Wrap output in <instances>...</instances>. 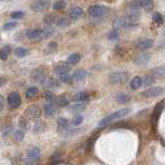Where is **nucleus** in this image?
<instances>
[{"instance_id": "1", "label": "nucleus", "mask_w": 165, "mask_h": 165, "mask_svg": "<svg viewBox=\"0 0 165 165\" xmlns=\"http://www.w3.org/2000/svg\"><path fill=\"white\" fill-rule=\"evenodd\" d=\"M129 112H130L129 108H121V109H119V111H117L115 112H112L111 115L106 116L105 118H103L100 122H99L98 127H99V128L105 127V126H107V125L112 124V122H116L117 120H119L121 118H124V117L127 116Z\"/></svg>"}, {"instance_id": "2", "label": "nucleus", "mask_w": 165, "mask_h": 165, "mask_svg": "<svg viewBox=\"0 0 165 165\" xmlns=\"http://www.w3.org/2000/svg\"><path fill=\"white\" fill-rule=\"evenodd\" d=\"M139 18H141V1H134L127 11L126 19L130 23H134Z\"/></svg>"}, {"instance_id": "3", "label": "nucleus", "mask_w": 165, "mask_h": 165, "mask_svg": "<svg viewBox=\"0 0 165 165\" xmlns=\"http://www.w3.org/2000/svg\"><path fill=\"white\" fill-rule=\"evenodd\" d=\"M129 79V73L126 71H115L109 73L108 81L114 85H123Z\"/></svg>"}, {"instance_id": "4", "label": "nucleus", "mask_w": 165, "mask_h": 165, "mask_svg": "<svg viewBox=\"0 0 165 165\" xmlns=\"http://www.w3.org/2000/svg\"><path fill=\"white\" fill-rule=\"evenodd\" d=\"M108 12V8L103 5H92L89 7L88 15L91 19H100L106 16Z\"/></svg>"}, {"instance_id": "5", "label": "nucleus", "mask_w": 165, "mask_h": 165, "mask_svg": "<svg viewBox=\"0 0 165 165\" xmlns=\"http://www.w3.org/2000/svg\"><path fill=\"white\" fill-rule=\"evenodd\" d=\"M51 5H52L51 0H33L30 7L34 11L42 12L47 11L51 7Z\"/></svg>"}, {"instance_id": "6", "label": "nucleus", "mask_w": 165, "mask_h": 165, "mask_svg": "<svg viewBox=\"0 0 165 165\" xmlns=\"http://www.w3.org/2000/svg\"><path fill=\"white\" fill-rule=\"evenodd\" d=\"M31 79L33 82L38 84H44L47 79V72L41 68H36L31 72Z\"/></svg>"}, {"instance_id": "7", "label": "nucleus", "mask_w": 165, "mask_h": 165, "mask_svg": "<svg viewBox=\"0 0 165 165\" xmlns=\"http://www.w3.org/2000/svg\"><path fill=\"white\" fill-rule=\"evenodd\" d=\"M7 103L11 108H18L22 103L21 96L18 92H11L7 96Z\"/></svg>"}, {"instance_id": "8", "label": "nucleus", "mask_w": 165, "mask_h": 165, "mask_svg": "<svg viewBox=\"0 0 165 165\" xmlns=\"http://www.w3.org/2000/svg\"><path fill=\"white\" fill-rule=\"evenodd\" d=\"M164 88L162 87H152L147 90H144V92H141V96L147 97V98H152V97H158L160 95L164 93Z\"/></svg>"}, {"instance_id": "9", "label": "nucleus", "mask_w": 165, "mask_h": 165, "mask_svg": "<svg viewBox=\"0 0 165 165\" xmlns=\"http://www.w3.org/2000/svg\"><path fill=\"white\" fill-rule=\"evenodd\" d=\"M41 115V111L37 105H31L25 109V117L29 119H38Z\"/></svg>"}, {"instance_id": "10", "label": "nucleus", "mask_w": 165, "mask_h": 165, "mask_svg": "<svg viewBox=\"0 0 165 165\" xmlns=\"http://www.w3.org/2000/svg\"><path fill=\"white\" fill-rule=\"evenodd\" d=\"M150 60H151V55L147 53V52H144V53L138 55V56L135 58V60H134V62H135L136 65L144 66V65H147V63H149Z\"/></svg>"}, {"instance_id": "11", "label": "nucleus", "mask_w": 165, "mask_h": 165, "mask_svg": "<svg viewBox=\"0 0 165 165\" xmlns=\"http://www.w3.org/2000/svg\"><path fill=\"white\" fill-rule=\"evenodd\" d=\"M163 107H164V104L162 103V102H160L156 105L154 109V112H153V116H152V122H153V124L156 126L157 123H158L159 121V118L160 116H161V112L163 111Z\"/></svg>"}, {"instance_id": "12", "label": "nucleus", "mask_w": 165, "mask_h": 165, "mask_svg": "<svg viewBox=\"0 0 165 165\" xmlns=\"http://www.w3.org/2000/svg\"><path fill=\"white\" fill-rule=\"evenodd\" d=\"M27 37L31 40H40L42 39L41 29H31L27 31Z\"/></svg>"}, {"instance_id": "13", "label": "nucleus", "mask_w": 165, "mask_h": 165, "mask_svg": "<svg viewBox=\"0 0 165 165\" xmlns=\"http://www.w3.org/2000/svg\"><path fill=\"white\" fill-rule=\"evenodd\" d=\"M69 71H70V67H69V65H67V64L61 63V64H58V65H56V66H54V72L56 74H58V76L69 73Z\"/></svg>"}, {"instance_id": "14", "label": "nucleus", "mask_w": 165, "mask_h": 165, "mask_svg": "<svg viewBox=\"0 0 165 165\" xmlns=\"http://www.w3.org/2000/svg\"><path fill=\"white\" fill-rule=\"evenodd\" d=\"M27 157L30 160H36L40 156V150L38 149L37 147H31L30 149L27 151Z\"/></svg>"}, {"instance_id": "15", "label": "nucleus", "mask_w": 165, "mask_h": 165, "mask_svg": "<svg viewBox=\"0 0 165 165\" xmlns=\"http://www.w3.org/2000/svg\"><path fill=\"white\" fill-rule=\"evenodd\" d=\"M44 109L46 116L49 117V118H52V117L56 114V108H55V104L53 102H47V104H44Z\"/></svg>"}, {"instance_id": "16", "label": "nucleus", "mask_w": 165, "mask_h": 165, "mask_svg": "<svg viewBox=\"0 0 165 165\" xmlns=\"http://www.w3.org/2000/svg\"><path fill=\"white\" fill-rule=\"evenodd\" d=\"M73 101L74 102H86L89 100V94L85 91L79 92V93L73 95Z\"/></svg>"}, {"instance_id": "17", "label": "nucleus", "mask_w": 165, "mask_h": 165, "mask_svg": "<svg viewBox=\"0 0 165 165\" xmlns=\"http://www.w3.org/2000/svg\"><path fill=\"white\" fill-rule=\"evenodd\" d=\"M82 14H84V11H82V8H81V7L79 6L72 7L70 11H69V17H70V19L72 20H76L81 18Z\"/></svg>"}, {"instance_id": "18", "label": "nucleus", "mask_w": 165, "mask_h": 165, "mask_svg": "<svg viewBox=\"0 0 165 165\" xmlns=\"http://www.w3.org/2000/svg\"><path fill=\"white\" fill-rule=\"evenodd\" d=\"M152 46H153V40H152V39H144V40L139 41L138 44H136L137 49H138L139 51H147L150 47H152Z\"/></svg>"}, {"instance_id": "19", "label": "nucleus", "mask_w": 165, "mask_h": 165, "mask_svg": "<svg viewBox=\"0 0 165 165\" xmlns=\"http://www.w3.org/2000/svg\"><path fill=\"white\" fill-rule=\"evenodd\" d=\"M53 103L58 107H65L69 104V100L65 96H59V97H55V100Z\"/></svg>"}, {"instance_id": "20", "label": "nucleus", "mask_w": 165, "mask_h": 165, "mask_svg": "<svg viewBox=\"0 0 165 165\" xmlns=\"http://www.w3.org/2000/svg\"><path fill=\"white\" fill-rule=\"evenodd\" d=\"M152 76L154 77H158V79L165 77V65L155 67L153 70H152Z\"/></svg>"}, {"instance_id": "21", "label": "nucleus", "mask_w": 165, "mask_h": 165, "mask_svg": "<svg viewBox=\"0 0 165 165\" xmlns=\"http://www.w3.org/2000/svg\"><path fill=\"white\" fill-rule=\"evenodd\" d=\"M116 100L118 103H121V104L128 103V102L130 101V96L129 95H127L126 93H124V92H120V93L117 94Z\"/></svg>"}, {"instance_id": "22", "label": "nucleus", "mask_w": 165, "mask_h": 165, "mask_svg": "<svg viewBox=\"0 0 165 165\" xmlns=\"http://www.w3.org/2000/svg\"><path fill=\"white\" fill-rule=\"evenodd\" d=\"M87 76H88L87 71L82 70V69H79V70L74 71V73L72 74V79H74V81H76V82H79V81H82V79H86Z\"/></svg>"}, {"instance_id": "23", "label": "nucleus", "mask_w": 165, "mask_h": 165, "mask_svg": "<svg viewBox=\"0 0 165 165\" xmlns=\"http://www.w3.org/2000/svg\"><path fill=\"white\" fill-rule=\"evenodd\" d=\"M142 86V79L141 76H135L130 82V87L132 90H137Z\"/></svg>"}, {"instance_id": "24", "label": "nucleus", "mask_w": 165, "mask_h": 165, "mask_svg": "<svg viewBox=\"0 0 165 165\" xmlns=\"http://www.w3.org/2000/svg\"><path fill=\"white\" fill-rule=\"evenodd\" d=\"M141 7L146 11H151L154 7V1L153 0H141Z\"/></svg>"}, {"instance_id": "25", "label": "nucleus", "mask_w": 165, "mask_h": 165, "mask_svg": "<svg viewBox=\"0 0 165 165\" xmlns=\"http://www.w3.org/2000/svg\"><path fill=\"white\" fill-rule=\"evenodd\" d=\"M42 31V38H47V37H50L52 35V34L54 33V27L52 26V25H47L46 27H44V28L41 29Z\"/></svg>"}, {"instance_id": "26", "label": "nucleus", "mask_w": 165, "mask_h": 165, "mask_svg": "<svg viewBox=\"0 0 165 165\" xmlns=\"http://www.w3.org/2000/svg\"><path fill=\"white\" fill-rule=\"evenodd\" d=\"M37 93H38V89H37L35 86H32L26 90L25 96H26V98L31 99V98H34V97L37 95Z\"/></svg>"}, {"instance_id": "27", "label": "nucleus", "mask_w": 165, "mask_h": 165, "mask_svg": "<svg viewBox=\"0 0 165 165\" xmlns=\"http://www.w3.org/2000/svg\"><path fill=\"white\" fill-rule=\"evenodd\" d=\"M65 7H66V2H65L64 0H57V1H55L53 3V5H52V8H53L54 11H62Z\"/></svg>"}, {"instance_id": "28", "label": "nucleus", "mask_w": 165, "mask_h": 165, "mask_svg": "<svg viewBox=\"0 0 165 165\" xmlns=\"http://www.w3.org/2000/svg\"><path fill=\"white\" fill-rule=\"evenodd\" d=\"M79 61H81V55H79V53L71 54L70 56L67 58V62H68L69 64H71V65H74V64L79 63Z\"/></svg>"}, {"instance_id": "29", "label": "nucleus", "mask_w": 165, "mask_h": 165, "mask_svg": "<svg viewBox=\"0 0 165 165\" xmlns=\"http://www.w3.org/2000/svg\"><path fill=\"white\" fill-rule=\"evenodd\" d=\"M28 54H29L28 50L24 49V47H17V49L15 50V55H16L18 58H23V57H26Z\"/></svg>"}, {"instance_id": "30", "label": "nucleus", "mask_w": 165, "mask_h": 165, "mask_svg": "<svg viewBox=\"0 0 165 165\" xmlns=\"http://www.w3.org/2000/svg\"><path fill=\"white\" fill-rule=\"evenodd\" d=\"M9 52H11V49L8 47H3L0 49V60H5L8 58V55H9Z\"/></svg>"}, {"instance_id": "31", "label": "nucleus", "mask_w": 165, "mask_h": 165, "mask_svg": "<svg viewBox=\"0 0 165 165\" xmlns=\"http://www.w3.org/2000/svg\"><path fill=\"white\" fill-rule=\"evenodd\" d=\"M85 108H86V102H76L71 106V109L74 112H82Z\"/></svg>"}, {"instance_id": "32", "label": "nucleus", "mask_w": 165, "mask_h": 165, "mask_svg": "<svg viewBox=\"0 0 165 165\" xmlns=\"http://www.w3.org/2000/svg\"><path fill=\"white\" fill-rule=\"evenodd\" d=\"M155 82V77L153 76H146L142 79V85L144 87H150L151 85H153Z\"/></svg>"}, {"instance_id": "33", "label": "nucleus", "mask_w": 165, "mask_h": 165, "mask_svg": "<svg viewBox=\"0 0 165 165\" xmlns=\"http://www.w3.org/2000/svg\"><path fill=\"white\" fill-rule=\"evenodd\" d=\"M57 125H58L59 129L64 130L67 128V126H68V121H67L65 118H59L57 120Z\"/></svg>"}, {"instance_id": "34", "label": "nucleus", "mask_w": 165, "mask_h": 165, "mask_svg": "<svg viewBox=\"0 0 165 165\" xmlns=\"http://www.w3.org/2000/svg\"><path fill=\"white\" fill-rule=\"evenodd\" d=\"M69 24H70V22H69V20L66 18H61L56 21L57 27H67V26H69Z\"/></svg>"}, {"instance_id": "35", "label": "nucleus", "mask_w": 165, "mask_h": 165, "mask_svg": "<svg viewBox=\"0 0 165 165\" xmlns=\"http://www.w3.org/2000/svg\"><path fill=\"white\" fill-rule=\"evenodd\" d=\"M59 79H60V82H63V84H71L72 76H69V73L62 74V76H59Z\"/></svg>"}, {"instance_id": "36", "label": "nucleus", "mask_w": 165, "mask_h": 165, "mask_svg": "<svg viewBox=\"0 0 165 165\" xmlns=\"http://www.w3.org/2000/svg\"><path fill=\"white\" fill-rule=\"evenodd\" d=\"M47 86L49 87V88H52V89H55V88H58L59 87V82L57 81V79H47L46 82Z\"/></svg>"}, {"instance_id": "37", "label": "nucleus", "mask_w": 165, "mask_h": 165, "mask_svg": "<svg viewBox=\"0 0 165 165\" xmlns=\"http://www.w3.org/2000/svg\"><path fill=\"white\" fill-rule=\"evenodd\" d=\"M17 26H18L17 22H8V23H5L3 26H2V30H4V31H8V30L15 29Z\"/></svg>"}, {"instance_id": "38", "label": "nucleus", "mask_w": 165, "mask_h": 165, "mask_svg": "<svg viewBox=\"0 0 165 165\" xmlns=\"http://www.w3.org/2000/svg\"><path fill=\"white\" fill-rule=\"evenodd\" d=\"M152 18H153V21L156 24H158V25L163 24V17H162V15L159 14V12H155Z\"/></svg>"}, {"instance_id": "39", "label": "nucleus", "mask_w": 165, "mask_h": 165, "mask_svg": "<svg viewBox=\"0 0 165 165\" xmlns=\"http://www.w3.org/2000/svg\"><path fill=\"white\" fill-rule=\"evenodd\" d=\"M25 137V131L22 129H18L16 132H15V138L16 141H22Z\"/></svg>"}, {"instance_id": "40", "label": "nucleus", "mask_w": 165, "mask_h": 165, "mask_svg": "<svg viewBox=\"0 0 165 165\" xmlns=\"http://www.w3.org/2000/svg\"><path fill=\"white\" fill-rule=\"evenodd\" d=\"M44 22L47 25H53L54 23H56V19H55L54 15H47L44 19Z\"/></svg>"}, {"instance_id": "41", "label": "nucleus", "mask_w": 165, "mask_h": 165, "mask_svg": "<svg viewBox=\"0 0 165 165\" xmlns=\"http://www.w3.org/2000/svg\"><path fill=\"white\" fill-rule=\"evenodd\" d=\"M24 16H25V14L21 11H15L11 14V19H14V20H20V19L23 18Z\"/></svg>"}, {"instance_id": "42", "label": "nucleus", "mask_w": 165, "mask_h": 165, "mask_svg": "<svg viewBox=\"0 0 165 165\" xmlns=\"http://www.w3.org/2000/svg\"><path fill=\"white\" fill-rule=\"evenodd\" d=\"M44 130V124L41 123V122H37L33 127V131L36 132V133H40Z\"/></svg>"}, {"instance_id": "43", "label": "nucleus", "mask_w": 165, "mask_h": 165, "mask_svg": "<svg viewBox=\"0 0 165 165\" xmlns=\"http://www.w3.org/2000/svg\"><path fill=\"white\" fill-rule=\"evenodd\" d=\"M82 121H84V117H82V115H77V116H76L72 119V125L79 126V125H81L82 123Z\"/></svg>"}, {"instance_id": "44", "label": "nucleus", "mask_w": 165, "mask_h": 165, "mask_svg": "<svg viewBox=\"0 0 165 165\" xmlns=\"http://www.w3.org/2000/svg\"><path fill=\"white\" fill-rule=\"evenodd\" d=\"M27 121H28V120H27L26 117H22V118H20L19 125L22 129H26L27 127H28V123H27Z\"/></svg>"}, {"instance_id": "45", "label": "nucleus", "mask_w": 165, "mask_h": 165, "mask_svg": "<svg viewBox=\"0 0 165 165\" xmlns=\"http://www.w3.org/2000/svg\"><path fill=\"white\" fill-rule=\"evenodd\" d=\"M119 37V33H118V30L117 29H112L108 34V39L109 40H115Z\"/></svg>"}, {"instance_id": "46", "label": "nucleus", "mask_w": 165, "mask_h": 165, "mask_svg": "<svg viewBox=\"0 0 165 165\" xmlns=\"http://www.w3.org/2000/svg\"><path fill=\"white\" fill-rule=\"evenodd\" d=\"M44 98H46V100L47 102H54L55 100V96L51 91H47L46 93H44Z\"/></svg>"}, {"instance_id": "47", "label": "nucleus", "mask_w": 165, "mask_h": 165, "mask_svg": "<svg viewBox=\"0 0 165 165\" xmlns=\"http://www.w3.org/2000/svg\"><path fill=\"white\" fill-rule=\"evenodd\" d=\"M11 130H12V126H11V125H6V126H4V128L2 129V135L8 136L9 134H11Z\"/></svg>"}, {"instance_id": "48", "label": "nucleus", "mask_w": 165, "mask_h": 165, "mask_svg": "<svg viewBox=\"0 0 165 165\" xmlns=\"http://www.w3.org/2000/svg\"><path fill=\"white\" fill-rule=\"evenodd\" d=\"M52 161H53V163H54V164L59 163V162H60V155H59L58 153L54 154V155H53V157H52Z\"/></svg>"}, {"instance_id": "49", "label": "nucleus", "mask_w": 165, "mask_h": 165, "mask_svg": "<svg viewBox=\"0 0 165 165\" xmlns=\"http://www.w3.org/2000/svg\"><path fill=\"white\" fill-rule=\"evenodd\" d=\"M49 49L52 50V51H55V50L57 49V42H55V41L50 42V44H49Z\"/></svg>"}, {"instance_id": "50", "label": "nucleus", "mask_w": 165, "mask_h": 165, "mask_svg": "<svg viewBox=\"0 0 165 165\" xmlns=\"http://www.w3.org/2000/svg\"><path fill=\"white\" fill-rule=\"evenodd\" d=\"M3 107H4V97L0 94V112H2Z\"/></svg>"}]
</instances>
